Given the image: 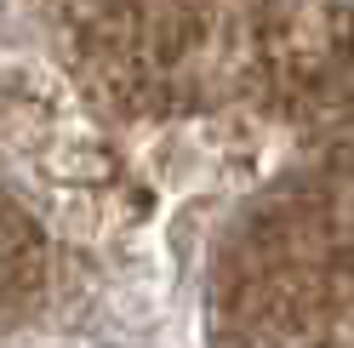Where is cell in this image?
I'll use <instances>...</instances> for the list:
<instances>
[]
</instances>
